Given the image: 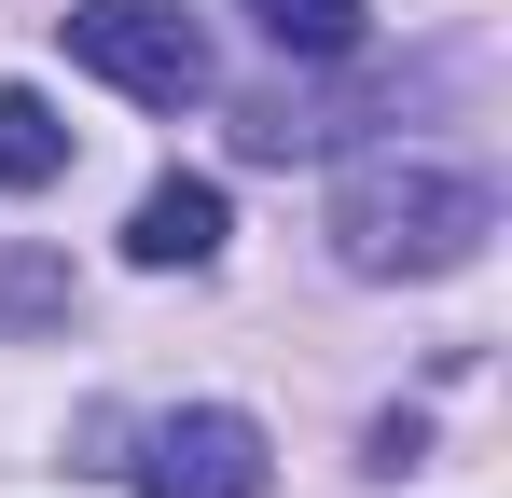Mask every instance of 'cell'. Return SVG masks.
Returning <instances> with one entry per match:
<instances>
[{
    "instance_id": "obj_5",
    "label": "cell",
    "mask_w": 512,
    "mask_h": 498,
    "mask_svg": "<svg viewBox=\"0 0 512 498\" xmlns=\"http://www.w3.org/2000/svg\"><path fill=\"white\" fill-rule=\"evenodd\" d=\"M42 180H70V125H56V97L0 83V194H42Z\"/></svg>"
},
{
    "instance_id": "obj_3",
    "label": "cell",
    "mask_w": 512,
    "mask_h": 498,
    "mask_svg": "<svg viewBox=\"0 0 512 498\" xmlns=\"http://www.w3.org/2000/svg\"><path fill=\"white\" fill-rule=\"evenodd\" d=\"M125 471H139V498H263V429L236 402H194V415H153Z\"/></svg>"
},
{
    "instance_id": "obj_1",
    "label": "cell",
    "mask_w": 512,
    "mask_h": 498,
    "mask_svg": "<svg viewBox=\"0 0 512 498\" xmlns=\"http://www.w3.org/2000/svg\"><path fill=\"white\" fill-rule=\"evenodd\" d=\"M485 236H499V194L457 180V166H416V153H374L333 194V263L346 277H457Z\"/></svg>"
},
{
    "instance_id": "obj_2",
    "label": "cell",
    "mask_w": 512,
    "mask_h": 498,
    "mask_svg": "<svg viewBox=\"0 0 512 498\" xmlns=\"http://www.w3.org/2000/svg\"><path fill=\"white\" fill-rule=\"evenodd\" d=\"M56 42H70L97 83H125L139 111L208 97V42H194V14H180V0H70V14H56Z\"/></svg>"
},
{
    "instance_id": "obj_6",
    "label": "cell",
    "mask_w": 512,
    "mask_h": 498,
    "mask_svg": "<svg viewBox=\"0 0 512 498\" xmlns=\"http://www.w3.org/2000/svg\"><path fill=\"white\" fill-rule=\"evenodd\" d=\"M250 28L277 42V56H305V70L360 56V0H250Z\"/></svg>"
},
{
    "instance_id": "obj_7",
    "label": "cell",
    "mask_w": 512,
    "mask_h": 498,
    "mask_svg": "<svg viewBox=\"0 0 512 498\" xmlns=\"http://www.w3.org/2000/svg\"><path fill=\"white\" fill-rule=\"evenodd\" d=\"M42 319H70V263L56 249H14L0 263V332H42Z\"/></svg>"
},
{
    "instance_id": "obj_4",
    "label": "cell",
    "mask_w": 512,
    "mask_h": 498,
    "mask_svg": "<svg viewBox=\"0 0 512 498\" xmlns=\"http://www.w3.org/2000/svg\"><path fill=\"white\" fill-rule=\"evenodd\" d=\"M125 249H139L153 277L222 263V180H153V194H139V222H125Z\"/></svg>"
}]
</instances>
